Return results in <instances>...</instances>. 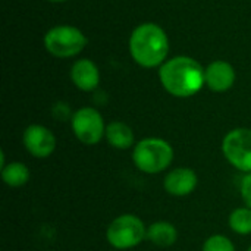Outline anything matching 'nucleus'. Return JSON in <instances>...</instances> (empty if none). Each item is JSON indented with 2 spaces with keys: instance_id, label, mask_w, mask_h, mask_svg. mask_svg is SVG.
<instances>
[{
  "instance_id": "f257e3e1",
  "label": "nucleus",
  "mask_w": 251,
  "mask_h": 251,
  "mask_svg": "<svg viewBox=\"0 0 251 251\" xmlns=\"http://www.w3.org/2000/svg\"><path fill=\"white\" fill-rule=\"evenodd\" d=\"M159 81L168 94L188 99L199 94L206 85L204 68L194 57L175 56L159 68Z\"/></svg>"
},
{
  "instance_id": "f03ea898",
  "label": "nucleus",
  "mask_w": 251,
  "mask_h": 251,
  "mask_svg": "<svg viewBox=\"0 0 251 251\" xmlns=\"http://www.w3.org/2000/svg\"><path fill=\"white\" fill-rule=\"evenodd\" d=\"M128 47L131 57L141 68H160L168 60L169 38L160 25L143 22L131 32Z\"/></svg>"
},
{
  "instance_id": "7ed1b4c3",
  "label": "nucleus",
  "mask_w": 251,
  "mask_h": 251,
  "mask_svg": "<svg viewBox=\"0 0 251 251\" xmlns=\"http://www.w3.org/2000/svg\"><path fill=\"white\" fill-rule=\"evenodd\" d=\"M174 159V146L160 137L141 138L131 150L132 165L138 172L144 175H159L169 171Z\"/></svg>"
},
{
  "instance_id": "20e7f679",
  "label": "nucleus",
  "mask_w": 251,
  "mask_h": 251,
  "mask_svg": "<svg viewBox=\"0 0 251 251\" xmlns=\"http://www.w3.org/2000/svg\"><path fill=\"white\" fill-rule=\"evenodd\" d=\"M104 237L107 244L115 250H132L147 241V225L134 213H122L110 221Z\"/></svg>"
},
{
  "instance_id": "39448f33",
  "label": "nucleus",
  "mask_w": 251,
  "mask_h": 251,
  "mask_svg": "<svg viewBox=\"0 0 251 251\" xmlns=\"http://www.w3.org/2000/svg\"><path fill=\"white\" fill-rule=\"evenodd\" d=\"M87 35L74 25H56L50 28L43 38L44 49L54 57H75L87 47Z\"/></svg>"
},
{
  "instance_id": "423d86ee",
  "label": "nucleus",
  "mask_w": 251,
  "mask_h": 251,
  "mask_svg": "<svg viewBox=\"0 0 251 251\" xmlns=\"http://www.w3.org/2000/svg\"><path fill=\"white\" fill-rule=\"evenodd\" d=\"M106 122L103 115L93 106H84L74 112L71 129L75 138L84 146H97L104 140Z\"/></svg>"
},
{
  "instance_id": "0eeeda50",
  "label": "nucleus",
  "mask_w": 251,
  "mask_h": 251,
  "mask_svg": "<svg viewBox=\"0 0 251 251\" xmlns=\"http://www.w3.org/2000/svg\"><path fill=\"white\" fill-rule=\"evenodd\" d=\"M226 162L243 174L251 172V128H234L228 131L221 144Z\"/></svg>"
},
{
  "instance_id": "6e6552de",
  "label": "nucleus",
  "mask_w": 251,
  "mask_h": 251,
  "mask_svg": "<svg viewBox=\"0 0 251 251\" xmlns=\"http://www.w3.org/2000/svg\"><path fill=\"white\" fill-rule=\"evenodd\" d=\"M22 146L29 156L38 160L50 157L57 147L54 132L41 124H31L22 132Z\"/></svg>"
},
{
  "instance_id": "1a4fd4ad",
  "label": "nucleus",
  "mask_w": 251,
  "mask_h": 251,
  "mask_svg": "<svg viewBox=\"0 0 251 251\" xmlns=\"http://www.w3.org/2000/svg\"><path fill=\"white\" fill-rule=\"evenodd\" d=\"M199 175L190 166H176L169 169L163 178V190L176 199L191 196L199 187Z\"/></svg>"
},
{
  "instance_id": "9d476101",
  "label": "nucleus",
  "mask_w": 251,
  "mask_h": 251,
  "mask_svg": "<svg viewBox=\"0 0 251 251\" xmlns=\"http://www.w3.org/2000/svg\"><path fill=\"white\" fill-rule=\"evenodd\" d=\"M237 81L235 68L226 60H215L204 68L206 87L213 93L229 91Z\"/></svg>"
},
{
  "instance_id": "9b49d317",
  "label": "nucleus",
  "mask_w": 251,
  "mask_h": 251,
  "mask_svg": "<svg viewBox=\"0 0 251 251\" xmlns=\"http://www.w3.org/2000/svg\"><path fill=\"white\" fill-rule=\"evenodd\" d=\"M72 84L84 93H93L100 84V71L99 66L91 59H78L74 62L69 72Z\"/></svg>"
},
{
  "instance_id": "f8f14e48",
  "label": "nucleus",
  "mask_w": 251,
  "mask_h": 251,
  "mask_svg": "<svg viewBox=\"0 0 251 251\" xmlns=\"http://www.w3.org/2000/svg\"><path fill=\"white\" fill-rule=\"evenodd\" d=\"M104 140L107 144L119 151L132 150L135 146V134L132 128L124 122V121H112L106 126V135Z\"/></svg>"
},
{
  "instance_id": "ddd939ff",
  "label": "nucleus",
  "mask_w": 251,
  "mask_h": 251,
  "mask_svg": "<svg viewBox=\"0 0 251 251\" xmlns=\"http://www.w3.org/2000/svg\"><path fill=\"white\" fill-rule=\"evenodd\" d=\"M178 228L169 221H156L147 225V241L160 249H169L176 244Z\"/></svg>"
},
{
  "instance_id": "4468645a",
  "label": "nucleus",
  "mask_w": 251,
  "mask_h": 251,
  "mask_svg": "<svg viewBox=\"0 0 251 251\" xmlns=\"http://www.w3.org/2000/svg\"><path fill=\"white\" fill-rule=\"evenodd\" d=\"M0 176H1V181H3V184L6 187H9V188H22L29 182L31 171L24 162L12 160V162H7L0 169Z\"/></svg>"
},
{
  "instance_id": "2eb2a0df",
  "label": "nucleus",
  "mask_w": 251,
  "mask_h": 251,
  "mask_svg": "<svg viewBox=\"0 0 251 251\" xmlns=\"http://www.w3.org/2000/svg\"><path fill=\"white\" fill-rule=\"evenodd\" d=\"M229 229L241 237L251 235V209L247 206L235 207L228 216Z\"/></svg>"
},
{
  "instance_id": "dca6fc26",
  "label": "nucleus",
  "mask_w": 251,
  "mask_h": 251,
  "mask_svg": "<svg viewBox=\"0 0 251 251\" xmlns=\"http://www.w3.org/2000/svg\"><path fill=\"white\" fill-rule=\"evenodd\" d=\"M201 251H237V247L229 237L224 234H213L203 241Z\"/></svg>"
},
{
  "instance_id": "f3484780",
  "label": "nucleus",
  "mask_w": 251,
  "mask_h": 251,
  "mask_svg": "<svg viewBox=\"0 0 251 251\" xmlns=\"http://www.w3.org/2000/svg\"><path fill=\"white\" fill-rule=\"evenodd\" d=\"M72 115H74L72 109H71L69 104L65 103V101H57V103H54L53 107H51V116H53L56 121H60V122L69 121V122H71Z\"/></svg>"
},
{
  "instance_id": "a211bd4d",
  "label": "nucleus",
  "mask_w": 251,
  "mask_h": 251,
  "mask_svg": "<svg viewBox=\"0 0 251 251\" xmlns=\"http://www.w3.org/2000/svg\"><path fill=\"white\" fill-rule=\"evenodd\" d=\"M240 196L244 203V206L251 209V172L244 174L240 182Z\"/></svg>"
},
{
  "instance_id": "6ab92c4d",
  "label": "nucleus",
  "mask_w": 251,
  "mask_h": 251,
  "mask_svg": "<svg viewBox=\"0 0 251 251\" xmlns=\"http://www.w3.org/2000/svg\"><path fill=\"white\" fill-rule=\"evenodd\" d=\"M47 1H51V3H65L68 0H47Z\"/></svg>"
},
{
  "instance_id": "aec40b11",
  "label": "nucleus",
  "mask_w": 251,
  "mask_h": 251,
  "mask_svg": "<svg viewBox=\"0 0 251 251\" xmlns=\"http://www.w3.org/2000/svg\"><path fill=\"white\" fill-rule=\"evenodd\" d=\"M247 251H251V244H250V246H249V249H247Z\"/></svg>"
}]
</instances>
